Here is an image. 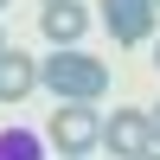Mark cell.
<instances>
[{"instance_id": "52a82bcc", "label": "cell", "mask_w": 160, "mask_h": 160, "mask_svg": "<svg viewBox=\"0 0 160 160\" xmlns=\"http://www.w3.org/2000/svg\"><path fill=\"white\" fill-rule=\"evenodd\" d=\"M0 160H45V141L32 128H7L0 135Z\"/></svg>"}, {"instance_id": "9c48e42d", "label": "cell", "mask_w": 160, "mask_h": 160, "mask_svg": "<svg viewBox=\"0 0 160 160\" xmlns=\"http://www.w3.org/2000/svg\"><path fill=\"white\" fill-rule=\"evenodd\" d=\"M141 160H160V148H148V154H141Z\"/></svg>"}, {"instance_id": "8fae6325", "label": "cell", "mask_w": 160, "mask_h": 160, "mask_svg": "<svg viewBox=\"0 0 160 160\" xmlns=\"http://www.w3.org/2000/svg\"><path fill=\"white\" fill-rule=\"evenodd\" d=\"M38 7H51V0H38Z\"/></svg>"}, {"instance_id": "3957f363", "label": "cell", "mask_w": 160, "mask_h": 160, "mask_svg": "<svg viewBox=\"0 0 160 160\" xmlns=\"http://www.w3.org/2000/svg\"><path fill=\"white\" fill-rule=\"evenodd\" d=\"M102 148H109V160H141V154L154 148L148 109H115L109 122H102Z\"/></svg>"}, {"instance_id": "5bb4252c", "label": "cell", "mask_w": 160, "mask_h": 160, "mask_svg": "<svg viewBox=\"0 0 160 160\" xmlns=\"http://www.w3.org/2000/svg\"><path fill=\"white\" fill-rule=\"evenodd\" d=\"M154 7H160V0H154Z\"/></svg>"}, {"instance_id": "7c38bea8", "label": "cell", "mask_w": 160, "mask_h": 160, "mask_svg": "<svg viewBox=\"0 0 160 160\" xmlns=\"http://www.w3.org/2000/svg\"><path fill=\"white\" fill-rule=\"evenodd\" d=\"M0 13H7V0H0Z\"/></svg>"}, {"instance_id": "ba28073f", "label": "cell", "mask_w": 160, "mask_h": 160, "mask_svg": "<svg viewBox=\"0 0 160 160\" xmlns=\"http://www.w3.org/2000/svg\"><path fill=\"white\" fill-rule=\"evenodd\" d=\"M148 122H154V148H160V102H154V109H148Z\"/></svg>"}, {"instance_id": "277c9868", "label": "cell", "mask_w": 160, "mask_h": 160, "mask_svg": "<svg viewBox=\"0 0 160 160\" xmlns=\"http://www.w3.org/2000/svg\"><path fill=\"white\" fill-rule=\"evenodd\" d=\"M102 19H109V38H115V45H148L160 7H154V0H102Z\"/></svg>"}, {"instance_id": "30bf717a", "label": "cell", "mask_w": 160, "mask_h": 160, "mask_svg": "<svg viewBox=\"0 0 160 160\" xmlns=\"http://www.w3.org/2000/svg\"><path fill=\"white\" fill-rule=\"evenodd\" d=\"M0 51H7V38H0Z\"/></svg>"}, {"instance_id": "5b68a950", "label": "cell", "mask_w": 160, "mask_h": 160, "mask_svg": "<svg viewBox=\"0 0 160 160\" xmlns=\"http://www.w3.org/2000/svg\"><path fill=\"white\" fill-rule=\"evenodd\" d=\"M38 32L58 51H77V38L90 32V13L77 7V0H51V7H38Z\"/></svg>"}, {"instance_id": "6da1fadb", "label": "cell", "mask_w": 160, "mask_h": 160, "mask_svg": "<svg viewBox=\"0 0 160 160\" xmlns=\"http://www.w3.org/2000/svg\"><path fill=\"white\" fill-rule=\"evenodd\" d=\"M38 83L58 102H102L109 96V64L90 58V51H51V58H38Z\"/></svg>"}, {"instance_id": "8992f818", "label": "cell", "mask_w": 160, "mask_h": 160, "mask_svg": "<svg viewBox=\"0 0 160 160\" xmlns=\"http://www.w3.org/2000/svg\"><path fill=\"white\" fill-rule=\"evenodd\" d=\"M38 90V58H26V51H0V102H26Z\"/></svg>"}, {"instance_id": "7a4b0ae2", "label": "cell", "mask_w": 160, "mask_h": 160, "mask_svg": "<svg viewBox=\"0 0 160 160\" xmlns=\"http://www.w3.org/2000/svg\"><path fill=\"white\" fill-rule=\"evenodd\" d=\"M51 148L64 160H90L102 148V115L90 109V102H64V109H51Z\"/></svg>"}, {"instance_id": "4fadbf2b", "label": "cell", "mask_w": 160, "mask_h": 160, "mask_svg": "<svg viewBox=\"0 0 160 160\" xmlns=\"http://www.w3.org/2000/svg\"><path fill=\"white\" fill-rule=\"evenodd\" d=\"M154 64H160V51H154Z\"/></svg>"}]
</instances>
